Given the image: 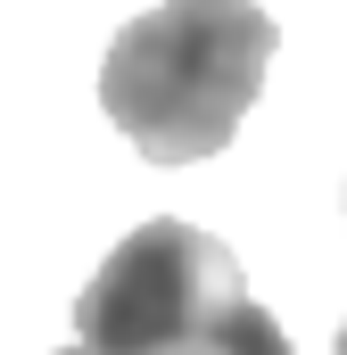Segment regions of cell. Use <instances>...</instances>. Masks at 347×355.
Returning a JSON list of instances; mask_svg holds the SVG:
<instances>
[{
	"mask_svg": "<svg viewBox=\"0 0 347 355\" xmlns=\"http://www.w3.org/2000/svg\"><path fill=\"white\" fill-rule=\"evenodd\" d=\"M273 50L281 25L257 0H158L108 42L99 107L149 166H198L232 149Z\"/></svg>",
	"mask_w": 347,
	"mask_h": 355,
	"instance_id": "obj_1",
	"label": "cell"
},
{
	"mask_svg": "<svg viewBox=\"0 0 347 355\" xmlns=\"http://www.w3.org/2000/svg\"><path fill=\"white\" fill-rule=\"evenodd\" d=\"M240 257L198 232V223H141L108 248V265L91 272V289L75 297V347L91 355H190L198 331L240 306Z\"/></svg>",
	"mask_w": 347,
	"mask_h": 355,
	"instance_id": "obj_2",
	"label": "cell"
},
{
	"mask_svg": "<svg viewBox=\"0 0 347 355\" xmlns=\"http://www.w3.org/2000/svg\"><path fill=\"white\" fill-rule=\"evenodd\" d=\"M190 355H298V347H289V331L264 314L257 297H240V306H223V314L198 331V347H190Z\"/></svg>",
	"mask_w": 347,
	"mask_h": 355,
	"instance_id": "obj_3",
	"label": "cell"
},
{
	"mask_svg": "<svg viewBox=\"0 0 347 355\" xmlns=\"http://www.w3.org/2000/svg\"><path fill=\"white\" fill-rule=\"evenodd\" d=\"M58 355H91V347H58Z\"/></svg>",
	"mask_w": 347,
	"mask_h": 355,
	"instance_id": "obj_4",
	"label": "cell"
},
{
	"mask_svg": "<svg viewBox=\"0 0 347 355\" xmlns=\"http://www.w3.org/2000/svg\"><path fill=\"white\" fill-rule=\"evenodd\" d=\"M339 355H347V322H339Z\"/></svg>",
	"mask_w": 347,
	"mask_h": 355,
	"instance_id": "obj_5",
	"label": "cell"
}]
</instances>
